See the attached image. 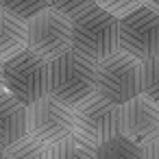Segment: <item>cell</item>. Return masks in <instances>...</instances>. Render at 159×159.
I'll use <instances>...</instances> for the list:
<instances>
[{
  "instance_id": "obj_17",
  "label": "cell",
  "mask_w": 159,
  "mask_h": 159,
  "mask_svg": "<svg viewBox=\"0 0 159 159\" xmlns=\"http://www.w3.org/2000/svg\"><path fill=\"white\" fill-rule=\"evenodd\" d=\"M50 7L74 22L76 18L85 16L96 7V0H50Z\"/></svg>"
},
{
  "instance_id": "obj_10",
  "label": "cell",
  "mask_w": 159,
  "mask_h": 159,
  "mask_svg": "<svg viewBox=\"0 0 159 159\" xmlns=\"http://www.w3.org/2000/svg\"><path fill=\"white\" fill-rule=\"evenodd\" d=\"M26 135V107L9 92L0 94V148H9Z\"/></svg>"
},
{
  "instance_id": "obj_16",
  "label": "cell",
  "mask_w": 159,
  "mask_h": 159,
  "mask_svg": "<svg viewBox=\"0 0 159 159\" xmlns=\"http://www.w3.org/2000/svg\"><path fill=\"white\" fill-rule=\"evenodd\" d=\"M142 94L159 102V55L142 63Z\"/></svg>"
},
{
  "instance_id": "obj_9",
  "label": "cell",
  "mask_w": 159,
  "mask_h": 159,
  "mask_svg": "<svg viewBox=\"0 0 159 159\" xmlns=\"http://www.w3.org/2000/svg\"><path fill=\"white\" fill-rule=\"evenodd\" d=\"M120 135L139 146L159 139V102L144 94L124 102L120 107Z\"/></svg>"
},
{
  "instance_id": "obj_21",
  "label": "cell",
  "mask_w": 159,
  "mask_h": 159,
  "mask_svg": "<svg viewBox=\"0 0 159 159\" xmlns=\"http://www.w3.org/2000/svg\"><path fill=\"white\" fill-rule=\"evenodd\" d=\"M144 7H148L155 13H159V0H144Z\"/></svg>"
},
{
  "instance_id": "obj_15",
  "label": "cell",
  "mask_w": 159,
  "mask_h": 159,
  "mask_svg": "<svg viewBox=\"0 0 159 159\" xmlns=\"http://www.w3.org/2000/svg\"><path fill=\"white\" fill-rule=\"evenodd\" d=\"M2 9L13 13L16 18L29 22L42 11L50 9V0H2Z\"/></svg>"
},
{
  "instance_id": "obj_13",
  "label": "cell",
  "mask_w": 159,
  "mask_h": 159,
  "mask_svg": "<svg viewBox=\"0 0 159 159\" xmlns=\"http://www.w3.org/2000/svg\"><path fill=\"white\" fill-rule=\"evenodd\" d=\"M98 159H144V146L118 135L102 146H98Z\"/></svg>"
},
{
  "instance_id": "obj_6",
  "label": "cell",
  "mask_w": 159,
  "mask_h": 159,
  "mask_svg": "<svg viewBox=\"0 0 159 159\" xmlns=\"http://www.w3.org/2000/svg\"><path fill=\"white\" fill-rule=\"evenodd\" d=\"M29 50L46 61H55L72 50V20L52 7L26 22Z\"/></svg>"
},
{
  "instance_id": "obj_18",
  "label": "cell",
  "mask_w": 159,
  "mask_h": 159,
  "mask_svg": "<svg viewBox=\"0 0 159 159\" xmlns=\"http://www.w3.org/2000/svg\"><path fill=\"white\" fill-rule=\"evenodd\" d=\"M96 7H100L102 11L122 20V18L135 13L139 7H144V0H96Z\"/></svg>"
},
{
  "instance_id": "obj_22",
  "label": "cell",
  "mask_w": 159,
  "mask_h": 159,
  "mask_svg": "<svg viewBox=\"0 0 159 159\" xmlns=\"http://www.w3.org/2000/svg\"><path fill=\"white\" fill-rule=\"evenodd\" d=\"M0 159H5V148H0Z\"/></svg>"
},
{
  "instance_id": "obj_14",
  "label": "cell",
  "mask_w": 159,
  "mask_h": 159,
  "mask_svg": "<svg viewBox=\"0 0 159 159\" xmlns=\"http://www.w3.org/2000/svg\"><path fill=\"white\" fill-rule=\"evenodd\" d=\"M5 159H50V148L33 137H24L5 148Z\"/></svg>"
},
{
  "instance_id": "obj_20",
  "label": "cell",
  "mask_w": 159,
  "mask_h": 159,
  "mask_svg": "<svg viewBox=\"0 0 159 159\" xmlns=\"http://www.w3.org/2000/svg\"><path fill=\"white\" fill-rule=\"evenodd\" d=\"M7 92V85H5V63H0V94Z\"/></svg>"
},
{
  "instance_id": "obj_11",
  "label": "cell",
  "mask_w": 159,
  "mask_h": 159,
  "mask_svg": "<svg viewBox=\"0 0 159 159\" xmlns=\"http://www.w3.org/2000/svg\"><path fill=\"white\" fill-rule=\"evenodd\" d=\"M29 50V29L26 22L0 9V63H7L18 55Z\"/></svg>"
},
{
  "instance_id": "obj_19",
  "label": "cell",
  "mask_w": 159,
  "mask_h": 159,
  "mask_svg": "<svg viewBox=\"0 0 159 159\" xmlns=\"http://www.w3.org/2000/svg\"><path fill=\"white\" fill-rule=\"evenodd\" d=\"M144 159H159V139H152L144 146Z\"/></svg>"
},
{
  "instance_id": "obj_2",
  "label": "cell",
  "mask_w": 159,
  "mask_h": 159,
  "mask_svg": "<svg viewBox=\"0 0 159 159\" xmlns=\"http://www.w3.org/2000/svg\"><path fill=\"white\" fill-rule=\"evenodd\" d=\"M72 50L94 63H102L120 50V20L94 7L72 22Z\"/></svg>"
},
{
  "instance_id": "obj_8",
  "label": "cell",
  "mask_w": 159,
  "mask_h": 159,
  "mask_svg": "<svg viewBox=\"0 0 159 159\" xmlns=\"http://www.w3.org/2000/svg\"><path fill=\"white\" fill-rule=\"evenodd\" d=\"M120 50L142 63L159 55V13L139 7L120 20Z\"/></svg>"
},
{
  "instance_id": "obj_5",
  "label": "cell",
  "mask_w": 159,
  "mask_h": 159,
  "mask_svg": "<svg viewBox=\"0 0 159 159\" xmlns=\"http://www.w3.org/2000/svg\"><path fill=\"white\" fill-rule=\"evenodd\" d=\"M72 129L76 137L98 148L120 135V107L96 94L72 109Z\"/></svg>"
},
{
  "instance_id": "obj_3",
  "label": "cell",
  "mask_w": 159,
  "mask_h": 159,
  "mask_svg": "<svg viewBox=\"0 0 159 159\" xmlns=\"http://www.w3.org/2000/svg\"><path fill=\"white\" fill-rule=\"evenodd\" d=\"M7 92L24 107L50 96V61L26 50L5 63Z\"/></svg>"
},
{
  "instance_id": "obj_7",
  "label": "cell",
  "mask_w": 159,
  "mask_h": 159,
  "mask_svg": "<svg viewBox=\"0 0 159 159\" xmlns=\"http://www.w3.org/2000/svg\"><path fill=\"white\" fill-rule=\"evenodd\" d=\"M26 131L29 137L50 148L74 133L72 109L55 100L52 96H46L35 105L26 107Z\"/></svg>"
},
{
  "instance_id": "obj_12",
  "label": "cell",
  "mask_w": 159,
  "mask_h": 159,
  "mask_svg": "<svg viewBox=\"0 0 159 159\" xmlns=\"http://www.w3.org/2000/svg\"><path fill=\"white\" fill-rule=\"evenodd\" d=\"M50 159H98V148L72 133L70 137L50 146Z\"/></svg>"
},
{
  "instance_id": "obj_23",
  "label": "cell",
  "mask_w": 159,
  "mask_h": 159,
  "mask_svg": "<svg viewBox=\"0 0 159 159\" xmlns=\"http://www.w3.org/2000/svg\"><path fill=\"white\" fill-rule=\"evenodd\" d=\"M0 9H2V0H0Z\"/></svg>"
},
{
  "instance_id": "obj_1",
  "label": "cell",
  "mask_w": 159,
  "mask_h": 159,
  "mask_svg": "<svg viewBox=\"0 0 159 159\" xmlns=\"http://www.w3.org/2000/svg\"><path fill=\"white\" fill-rule=\"evenodd\" d=\"M98 94V63L70 50L50 61V96L74 109Z\"/></svg>"
},
{
  "instance_id": "obj_4",
  "label": "cell",
  "mask_w": 159,
  "mask_h": 159,
  "mask_svg": "<svg viewBox=\"0 0 159 159\" xmlns=\"http://www.w3.org/2000/svg\"><path fill=\"white\" fill-rule=\"evenodd\" d=\"M142 94V61L118 50L98 63V96L122 107Z\"/></svg>"
}]
</instances>
